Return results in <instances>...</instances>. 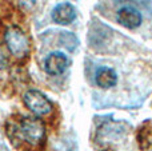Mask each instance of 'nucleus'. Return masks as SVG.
I'll return each instance as SVG.
<instances>
[{"mask_svg": "<svg viewBox=\"0 0 152 151\" xmlns=\"http://www.w3.org/2000/svg\"><path fill=\"white\" fill-rule=\"evenodd\" d=\"M95 82L102 88H111L118 83V75L110 67H100L95 74Z\"/></svg>", "mask_w": 152, "mask_h": 151, "instance_id": "8", "label": "nucleus"}, {"mask_svg": "<svg viewBox=\"0 0 152 151\" xmlns=\"http://www.w3.org/2000/svg\"><path fill=\"white\" fill-rule=\"evenodd\" d=\"M116 20H118V23L120 26L126 27V28L135 29L142 24L143 16L136 8L126 5V7H121L116 12Z\"/></svg>", "mask_w": 152, "mask_h": 151, "instance_id": "4", "label": "nucleus"}, {"mask_svg": "<svg viewBox=\"0 0 152 151\" xmlns=\"http://www.w3.org/2000/svg\"><path fill=\"white\" fill-rule=\"evenodd\" d=\"M136 141L140 151H152V120L142 123L136 133Z\"/></svg>", "mask_w": 152, "mask_h": 151, "instance_id": "7", "label": "nucleus"}, {"mask_svg": "<svg viewBox=\"0 0 152 151\" xmlns=\"http://www.w3.org/2000/svg\"><path fill=\"white\" fill-rule=\"evenodd\" d=\"M23 99L29 111H32L37 117H45L52 111V103L48 100V98L44 94H42L37 90L27 91Z\"/></svg>", "mask_w": 152, "mask_h": 151, "instance_id": "3", "label": "nucleus"}, {"mask_svg": "<svg viewBox=\"0 0 152 151\" xmlns=\"http://www.w3.org/2000/svg\"><path fill=\"white\" fill-rule=\"evenodd\" d=\"M67 67H68V58L61 52H52L51 55H48L44 63L45 72L52 76L63 74Z\"/></svg>", "mask_w": 152, "mask_h": 151, "instance_id": "5", "label": "nucleus"}, {"mask_svg": "<svg viewBox=\"0 0 152 151\" xmlns=\"http://www.w3.org/2000/svg\"><path fill=\"white\" fill-rule=\"evenodd\" d=\"M18 3L23 10H31L36 4V0H18Z\"/></svg>", "mask_w": 152, "mask_h": 151, "instance_id": "9", "label": "nucleus"}, {"mask_svg": "<svg viewBox=\"0 0 152 151\" xmlns=\"http://www.w3.org/2000/svg\"><path fill=\"white\" fill-rule=\"evenodd\" d=\"M76 19V10L69 3H60L52 10V20L61 26L71 24Z\"/></svg>", "mask_w": 152, "mask_h": 151, "instance_id": "6", "label": "nucleus"}, {"mask_svg": "<svg viewBox=\"0 0 152 151\" xmlns=\"http://www.w3.org/2000/svg\"><path fill=\"white\" fill-rule=\"evenodd\" d=\"M4 42H5L8 51L15 58L21 59V58L28 56L29 50H31L29 39L24 34V31H21L20 28H18V27H10L5 31Z\"/></svg>", "mask_w": 152, "mask_h": 151, "instance_id": "2", "label": "nucleus"}, {"mask_svg": "<svg viewBox=\"0 0 152 151\" xmlns=\"http://www.w3.org/2000/svg\"><path fill=\"white\" fill-rule=\"evenodd\" d=\"M15 135L31 146H39L45 138L44 123L37 118L24 117L15 125Z\"/></svg>", "mask_w": 152, "mask_h": 151, "instance_id": "1", "label": "nucleus"}]
</instances>
